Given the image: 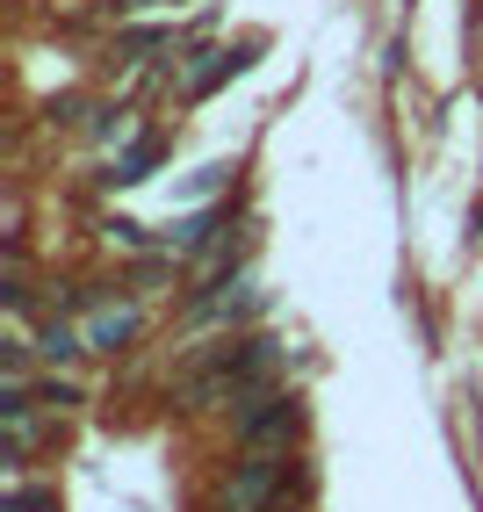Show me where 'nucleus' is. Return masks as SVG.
Instances as JSON below:
<instances>
[{
	"instance_id": "6",
	"label": "nucleus",
	"mask_w": 483,
	"mask_h": 512,
	"mask_svg": "<svg viewBox=\"0 0 483 512\" xmlns=\"http://www.w3.org/2000/svg\"><path fill=\"white\" fill-rule=\"evenodd\" d=\"M15 512H44V498L37 491H15Z\"/></svg>"
},
{
	"instance_id": "5",
	"label": "nucleus",
	"mask_w": 483,
	"mask_h": 512,
	"mask_svg": "<svg viewBox=\"0 0 483 512\" xmlns=\"http://www.w3.org/2000/svg\"><path fill=\"white\" fill-rule=\"evenodd\" d=\"M152 159H159V145H130V152L116 159V174H109V181H145V166H152Z\"/></svg>"
},
{
	"instance_id": "2",
	"label": "nucleus",
	"mask_w": 483,
	"mask_h": 512,
	"mask_svg": "<svg viewBox=\"0 0 483 512\" xmlns=\"http://www.w3.org/2000/svg\"><path fill=\"white\" fill-rule=\"evenodd\" d=\"M231 419H238V433L253 440V448H267V440H289V426H296V404L282 397V390H246V397H231Z\"/></svg>"
},
{
	"instance_id": "1",
	"label": "nucleus",
	"mask_w": 483,
	"mask_h": 512,
	"mask_svg": "<svg viewBox=\"0 0 483 512\" xmlns=\"http://www.w3.org/2000/svg\"><path fill=\"white\" fill-rule=\"evenodd\" d=\"M282 498H289V469L274 462V455H246L238 476H231V491H224L231 512H274Z\"/></svg>"
},
{
	"instance_id": "3",
	"label": "nucleus",
	"mask_w": 483,
	"mask_h": 512,
	"mask_svg": "<svg viewBox=\"0 0 483 512\" xmlns=\"http://www.w3.org/2000/svg\"><path fill=\"white\" fill-rule=\"evenodd\" d=\"M130 332H137V318H130V311H101V318L87 325V347H101V354H116V347H123Z\"/></svg>"
},
{
	"instance_id": "4",
	"label": "nucleus",
	"mask_w": 483,
	"mask_h": 512,
	"mask_svg": "<svg viewBox=\"0 0 483 512\" xmlns=\"http://www.w3.org/2000/svg\"><path fill=\"white\" fill-rule=\"evenodd\" d=\"M37 354H44V361H73V354H80V339L65 332V325H44V339H37Z\"/></svg>"
}]
</instances>
